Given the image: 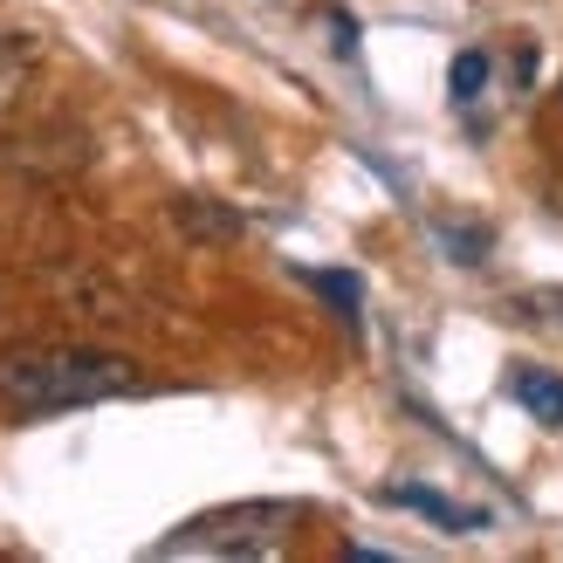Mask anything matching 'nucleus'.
<instances>
[{"instance_id":"f257e3e1","label":"nucleus","mask_w":563,"mask_h":563,"mask_svg":"<svg viewBox=\"0 0 563 563\" xmlns=\"http://www.w3.org/2000/svg\"><path fill=\"white\" fill-rule=\"evenodd\" d=\"M137 391V364L97 344H8L0 351V406L21 419L42 412H76Z\"/></svg>"},{"instance_id":"f03ea898","label":"nucleus","mask_w":563,"mask_h":563,"mask_svg":"<svg viewBox=\"0 0 563 563\" xmlns=\"http://www.w3.org/2000/svg\"><path fill=\"white\" fill-rule=\"evenodd\" d=\"M296 501H228V509L192 516L179 537H165V556H268L296 537Z\"/></svg>"},{"instance_id":"7ed1b4c3","label":"nucleus","mask_w":563,"mask_h":563,"mask_svg":"<svg viewBox=\"0 0 563 563\" xmlns=\"http://www.w3.org/2000/svg\"><path fill=\"white\" fill-rule=\"evenodd\" d=\"M385 501H399V509H419L427 522H440L446 537H467V529H482V516H474V509H461V501H446L440 488H419V482H391Z\"/></svg>"},{"instance_id":"20e7f679","label":"nucleus","mask_w":563,"mask_h":563,"mask_svg":"<svg viewBox=\"0 0 563 563\" xmlns=\"http://www.w3.org/2000/svg\"><path fill=\"white\" fill-rule=\"evenodd\" d=\"M173 220H179V234H192V241H241V228H247V220H241L234 207L200 200V192L173 200Z\"/></svg>"},{"instance_id":"39448f33","label":"nucleus","mask_w":563,"mask_h":563,"mask_svg":"<svg viewBox=\"0 0 563 563\" xmlns=\"http://www.w3.org/2000/svg\"><path fill=\"white\" fill-rule=\"evenodd\" d=\"M516 399L529 406V419L563 433V378L556 372H516Z\"/></svg>"},{"instance_id":"423d86ee","label":"nucleus","mask_w":563,"mask_h":563,"mask_svg":"<svg viewBox=\"0 0 563 563\" xmlns=\"http://www.w3.org/2000/svg\"><path fill=\"white\" fill-rule=\"evenodd\" d=\"M302 282H309L317 296H330V302H336V317H344V323H357V302H364L357 275H344V268H309Z\"/></svg>"},{"instance_id":"0eeeda50","label":"nucleus","mask_w":563,"mask_h":563,"mask_svg":"<svg viewBox=\"0 0 563 563\" xmlns=\"http://www.w3.org/2000/svg\"><path fill=\"white\" fill-rule=\"evenodd\" d=\"M27 69H35V48H27V42H8V35H0V110H8V103L21 97Z\"/></svg>"},{"instance_id":"6e6552de","label":"nucleus","mask_w":563,"mask_h":563,"mask_svg":"<svg viewBox=\"0 0 563 563\" xmlns=\"http://www.w3.org/2000/svg\"><path fill=\"white\" fill-rule=\"evenodd\" d=\"M488 90V55L482 48H467V55H454V103L467 110L474 97H482Z\"/></svg>"},{"instance_id":"1a4fd4ad","label":"nucleus","mask_w":563,"mask_h":563,"mask_svg":"<svg viewBox=\"0 0 563 563\" xmlns=\"http://www.w3.org/2000/svg\"><path fill=\"white\" fill-rule=\"evenodd\" d=\"M440 241L454 247V262H488V234L482 228H454V220H440Z\"/></svg>"}]
</instances>
